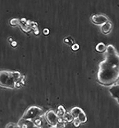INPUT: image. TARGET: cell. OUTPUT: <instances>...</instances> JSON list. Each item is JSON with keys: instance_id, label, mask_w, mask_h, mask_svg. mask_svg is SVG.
Listing matches in <instances>:
<instances>
[{"instance_id": "cell-21", "label": "cell", "mask_w": 119, "mask_h": 128, "mask_svg": "<svg viewBox=\"0 0 119 128\" xmlns=\"http://www.w3.org/2000/svg\"><path fill=\"white\" fill-rule=\"evenodd\" d=\"M117 102H118V104H119V98H117Z\"/></svg>"}, {"instance_id": "cell-20", "label": "cell", "mask_w": 119, "mask_h": 128, "mask_svg": "<svg viewBox=\"0 0 119 128\" xmlns=\"http://www.w3.org/2000/svg\"><path fill=\"white\" fill-rule=\"evenodd\" d=\"M12 128H20L19 127H18V125L17 124H14V126L12 127Z\"/></svg>"}, {"instance_id": "cell-5", "label": "cell", "mask_w": 119, "mask_h": 128, "mask_svg": "<svg viewBox=\"0 0 119 128\" xmlns=\"http://www.w3.org/2000/svg\"><path fill=\"white\" fill-rule=\"evenodd\" d=\"M91 19L92 22L97 25L102 26L109 21L108 17L103 14H93L91 16Z\"/></svg>"}, {"instance_id": "cell-15", "label": "cell", "mask_w": 119, "mask_h": 128, "mask_svg": "<svg viewBox=\"0 0 119 128\" xmlns=\"http://www.w3.org/2000/svg\"><path fill=\"white\" fill-rule=\"evenodd\" d=\"M63 120H64V121L66 122H72L74 118L73 116H72L71 114L70 113V112H66V114H65L63 118Z\"/></svg>"}, {"instance_id": "cell-11", "label": "cell", "mask_w": 119, "mask_h": 128, "mask_svg": "<svg viewBox=\"0 0 119 128\" xmlns=\"http://www.w3.org/2000/svg\"><path fill=\"white\" fill-rule=\"evenodd\" d=\"M66 113V111L62 105H60V106H58L57 112L56 113L57 114V116L59 117V118H63Z\"/></svg>"}, {"instance_id": "cell-3", "label": "cell", "mask_w": 119, "mask_h": 128, "mask_svg": "<svg viewBox=\"0 0 119 128\" xmlns=\"http://www.w3.org/2000/svg\"><path fill=\"white\" fill-rule=\"evenodd\" d=\"M46 113L47 112L44 110L40 107L32 106L24 112L22 118L33 120L37 118L45 115Z\"/></svg>"}, {"instance_id": "cell-14", "label": "cell", "mask_w": 119, "mask_h": 128, "mask_svg": "<svg viewBox=\"0 0 119 128\" xmlns=\"http://www.w3.org/2000/svg\"><path fill=\"white\" fill-rule=\"evenodd\" d=\"M66 122L64 121L63 118H59V122L55 126L56 128H65Z\"/></svg>"}, {"instance_id": "cell-22", "label": "cell", "mask_w": 119, "mask_h": 128, "mask_svg": "<svg viewBox=\"0 0 119 128\" xmlns=\"http://www.w3.org/2000/svg\"><path fill=\"white\" fill-rule=\"evenodd\" d=\"M34 128H38V127H35H35H34Z\"/></svg>"}, {"instance_id": "cell-10", "label": "cell", "mask_w": 119, "mask_h": 128, "mask_svg": "<svg viewBox=\"0 0 119 128\" xmlns=\"http://www.w3.org/2000/svg\"><path fill=\"white\" fill-rule=\"evenodd\" d=\"M83 111V110L79 107H74L71 109L70 111V113L73 118H78L79 114Z\"/></svg>"}, {"instance_id": "cell-12", "label": "cell", "mask_w": 119, "mask_h": 128, "mask_svg": "<svg viewBox=\"0 0 119 128\" xmlns=\"http://www.w3.org/2000/svg\"><path fill=\"white\" fill-rule=\"evenodd\" d=\"M106 46L103 42H100L98 43L95 46V50L97 52H102L105 51Z\"/></svg>"}, {"instance_id": "cell-7", "label": "cell", "mask_w": 119, "mask_h": 128, "mask_svg": "<svg viewBox=\"0 0 119 128\" xmlns=\"http://www.w3.org/2000/svg\"><path fill=\"white\" fill-rule=\"evenodd\" d=\"M17 125L20 128H34L35 127L32 120L22 118L18 122Z\"/></svg>"}, {"instance_id": "cell-8", "label": "cell", "mask_w": 119, "mask_h": 128, "mask_svg": "<svg viewBox=\"0 0 119 128\" xmlns=\"http://www.w3.org/2000/svg\"><path fill=\"white\" fill-rule=\"evenodd\" d=\"M109 92L114 98L116 99L119 98V84H112L110 88Z\"/></svg>"}, {"instance_id": "cell-6", "label": "cell", "mask_w": 119, "mask_h": 128, "mask_svg": "<svg viewBox=\"0 0 119 128\" xmlns=\"http://www.w3.org/2000/svg\"><path fill=\"white\" fill-rule=\"evenodd\" d=\"M46 119L52 127H55L59 122V117L53 111L50 110L47 112L45 115Z\"/></svg>"}, {"instance_id": "cell-13", "label": "cell", "mask_w": 119, "mask_h": 128, "mask_svg": "<svg viewBox=\"0 0 119 128\" xmlns=\"http://www.w3.org/2000/svg\"><path fill=\"white\" fill-rule=\"evenodd\" d=\"M77 118L79 119V122L81 124L84 123L87 121V117L86 116V115L83 111L79 114V115L78 116Z\"/></svg>"}, {"instance_id": "cell-17", "label": "cell", "mask_w": 119, "mask_h": 128, "mask_svg": "<svg viewBox=\"0 0 119 128\" xmlns=\"http://www.w3.org/2000/svg\"><path fill=\"white\" fill-rule=\"evenodd\" d=\"M64 41L65 43H67L69 45H70L71 44H73V41L72 39H70L69 38H65L64 40Z\"/></svg>"}, {"instance_id": "cell-9", "label": "cell", "mask_w": 119, "mask_h": 128, "mask_svg": "<svg viewBox=\"0 0 119 128\" xmlns=\"http://www.w3.org/2000/svg\"><path fill=\"white\" fill-rule=\"evenodd\" d=\"M112 29V24L109 21L101 26V29L102 33L105 35L109 34Z\"/></svg>"}, {"instance_id": "cell-16", "label": "cell", "mask_w": 119, "mask_h": 128, "mask_svg": "<svg viewBox=\"0 0 119 128\" xmlns=\"http://www.w3.org/2000/svg\"><path fill=\"white\" fill-rule=\"evenodd\" d=\"M72 123H73L74 127H75V128L79 127L80 125L81 124L77 118H74Z\"/></svg>"}, {"instance_id": "cell-23", "label": "cell", "mask_w": 119, "mask_h": 128, "mask_svg": "<svg viewBox=\"0 0 119 128\" xmlns=\"http://www.w3.org/2000/svg\"><path fill=\"white\" fill-rule=\"evenodd\" d=\"M56 128V127H52V128Z\"/></svg>"}, {"instance_id": "cell-2", "label": "cell", "mask_w": 119, "mask_h": 128, "mask_svg": "<svg viewBox=\"0 0 119 128\" xmlns=\"http://www.w3.org/2000/svg\"><path fill=\"white\" fill-rule=\"evenodd\" d=\"M13 72L0 71V84L6 88H13L15 86Z\"/></svg>"}, {"instance_id": "cell-1", "label": "cell", "mask_w": 119, "mask_h": 128, "mask_svg": "<svg viewBox=\"0 0 119 128\" xmlns=\"http://www.w3.org/2000/svg\"><path fill=\"white\" fill-rule=\"evenodd\" d=\"M97 78L103 85H112L119 79V53L113 45L106 46L104 58L99 64Z\"/></svg>"}, {"instance_id": "cell-4", "label": "cell", "mask_w": 119, "mask_h": 128, "mask_svg": "<svg viewBox=\"0 0 119 128\" xmlns=\"http://www.w3.org/2000/svg\"><path fill=\"white\" fill-rule=\"evenodd\" d=\"M33 121L34 122L35 126L38 128H51L52 127L48 122L45 115L37 118Z\"/></svg>"}, {"instance_id": "cell-18", "label": "cell", "mask_w": 119, "mask_h": 128, "mask_svg": "<svg viewBox=\"0 0 119 128\" xmlns=\"http://www.w3.org/2000/svg\"><path fill=\"white\" fill-rule=\"evenodd\" d=\"M79 48V46L77 44H74L72 46V49L74 50H76Z\"/></svg>"}, {"instance_id": "cell-19", "label": "cell", "mask_w": 119, "mask_h": 128, "mask_svg": "<svg viewBox=\"0 0 119 128\" xmlns=\"http://www.w3.org/2000/svg\"><path fill=\"white\" fill-rule=\"evenodd\" d=\"M49 30L47 28H45L43 30V33L45 35H48L49 34Z\"/></svg>"}]
</instances>
